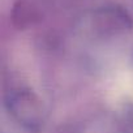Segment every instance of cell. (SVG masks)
Listing matches in <instances>:
<instances>
[{"mask_svg":"<svg viewBox=\"0 0 133 133\" xmlns=\"http://www.w3.org/2000/svg\"><path fill=\"white\" fill-rule=\"evenodd\" d=\"M9 114L25 128L37 130L43 124V107L38 97L29 89L11 90L5 98Z\"/></svg>","mask_w":133,"mask_h":133,"instance_id":"cell-1","label":"cell"},{"mask_svg":"<svg viewBox=\"0 0 133 133\" xmlns=\"http://www.w3.org/2000/svg\"><path fill=\"white\" fill-rule=\"evenodd\" d=\"M20 8H21L20 9V15L15 13V24H17L20 28H24V26H26V25L33 22V13L29 9V7L21 5Z\"/></svg>","mask_w":133,"mask_h":133,"instance_id":"cell-2","label":"cell"}]
</instances>
